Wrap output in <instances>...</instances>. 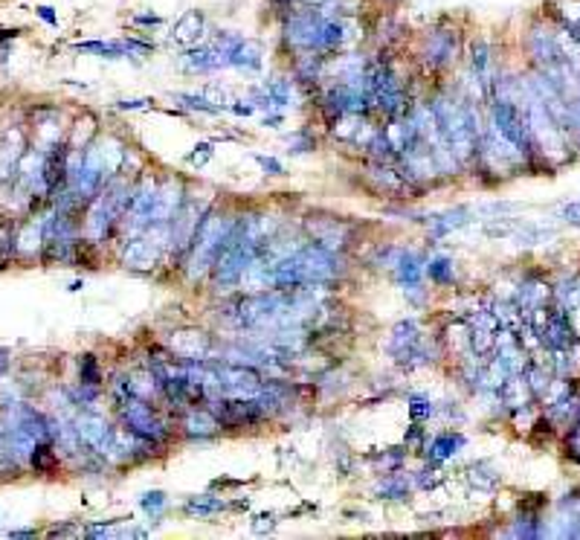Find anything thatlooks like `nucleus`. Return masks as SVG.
I'll return each mask as SVG.
<instances>
[{
    "instance_id": "nucleus-4",
    "label": "nucleus",
    "mask_w": 580,
    "mask_h": 540,
    "mask_svg": "<svg viewBox=\"0 0 580 540\" xmlns=\"http://www.w3.org/2000/svg\"><path fill=\"white\" fill-rule=\"evenodd\" d=\"M452 50H456V38L450 33H438L432 38V47H429V56L432 61H447L452 56Z\"/></svg>"
},
{
    "instance_id": "nucleus-6",
    "label": "nucleus",
    "mask_w": 580,
    "mask_h": 540,
    "mask_svg": "<svg viewBox=\"0 0 580 540\" xmlns=\"http://www.w3.org/2000/svg\"><path fill=\"white\" fill-rule=\"evenodd\" d=\"M400 276H404V282L413 288L418 282V276H421V267L415 265V258H404L400 262Z\"/></svg>"
},
{
    "instance_id": "nucleus-7",
    "label": "nucleus",
    "mask_w": 580,
    "mask_h": 540,
    "mask_svg": "<svg viewBox=\"0 0 580 540\" xmlns=\"http://www.w3.org/2000/svg\"><path fill=\"white\" fill-rule=\"evenodd\" d=\"M456 444H459V439H450V436H445V439L436 442V456H447L450 448H456Z\"/></svg>"
},
{
    "instance_id": "nucleus-9",
    "label": "nucleus",
    "mask_w": 580,
    "mask_h": 540,
    "mask_svg": "<svg viewBox=\"0 0 580 540\" xmlns=\"http://www.w3.org/2000/svg\"><path fill=\"white\" fill-rule=\"evenodd\" d=\"M447 265H450V262H445V258L432 262V265H429V276H432V279H445V276H447Z\"/></svg>"
},
{
    "instance_id": "nucleus-12",
    "label": "nucleus",
    "mask_w": 580,
    "mask_h": 540,
    "mask_svg": "<svg viewBox=\"0 0 580 540\" xmlns=\"http://www.w3.org/2000/svg\"><path fill=\"white\" fill-rule=\"evenodd\" d=\"M572 451L580 456V424H577V428L572 430Z\"/></svg>"
},
{
    "instance_id": "nucleus-10",
    "label": "nucleus",
    "mask_w": 580,
    "mask_h": 540,
    "mask_svg": "<svg viewBox=\"0 0 580 540\" xmlns=\"http://www.w3.org/2000/svg\"><path fill=\"white\" fill-rule=\"evenodd\" d=\"M143 505L149 508V512H151V508H160V505H163V494H160V491H154V494H145Z\"/></svg>"
},
{
    "instance_id": "nucleus-8",
    "label": "nucleus",
    "mask_w": 580,
    "mask_h": 540,
    "mask_svg": "<svg viewBox=\"0 0 580 540\" xmlns=\"http://www.w3.org/2000/svg\"><path fill=\"white\" fill-rule=\"evenodd\" d=\"M197 149H200V151L189 154V163H204V160L213 158V149H209V145H197Z\"/></svg>"
},
{
    "instance_id": "nucleus-5",
    "label": "nucleus",
    "mask_w": 580,
    "mask_h": 540,
    "mask_svg": "<svg viewBox=\"0 0 580 540\" xmlns=\"http://www.w3.org/2000/svg\"><path fill=\"white\" fill-rule=\"evenodd\" d=\"M189 430L200 433V436H209V433L215 430V421L209 419L206 413H200V415H192V419H189Z\"/></svg>"
},
{
    "instance_id": "nucleus-11",
    "label": "nucleus",
    "mask_w": 580,
    "mask_h": 540,
    "mask_svg": "<svg viewBox=\"0 0 580 540\" xmlns=\"http://www.w3.org/2000/svg\"><path fill=\"white\" fill-rule=\"evenodd\" d=\"M84 375H88V383H97V366H93L90 358L84 360Z\"/></svg>"
},
{
    "instance_id": "nucleus-2",
    "label": "nucleus",
    "mask_w": 580,
    "mask_h": 540,
    "mask_svg": "<svg viewBox=\"0 0 580 540\" xmlns=\"http://www.w3.org/2000/svg\"><path fill=\"white\" fill-rule=\"evenodd\" d=\"M200 27H204V15H200L197 9H192V12H186V15L174 24L172 41H177V44H195L197 35H200Z\"/></svg>"
},
{
    "instance_id": "nucleus-1",
    "label": "nucleus",
    "mask_w": 580,
    "mask_h": 540,
    "mask_svg": "<svg viewBox=\"0 0 580 540\" xmlns=\"http://www.w3.org/2000/svg\"><path fill=\"white\" fill-rule=\"evenodd\" d=\"M493 128L502 140H508L511 145L520 154H529L531 151V131H529V120H525V113L514 105L508 99H499L497 105H493Z\"/></svg>"
},
{
    "instance_id": "nucleus-13",
    "label": "nucleus",
    "mask_w": 580,
    "mask_h": 540,
    "mask_svg": "<svg viewBox=\"0 0 580 540\" xmlns=\"http://www.w3.org/2000/svg\"><path fill=\"white\" fill-rule=\"evenodd\" d=\"M259 163L265 166V169H270V172H279V163L276 160H267V158H259Z\"/></svg>"
},
{
    "instance_id": "nucleus-3",
    "label": "nucleus",
    "mask_w": 580,
    "mask_h": 540,
    "mask_svg": "<svg viewBox=\"0 0 580 540\" xmlns=\"http://www.w3.org/2000/svg\"><path fill=\"white\" fill-rule=\"evenodd\" d=\"M125 262L131 267H151L157 262V251L151 242H134L125 253Z\"/></svg>"
}]
</instances>
